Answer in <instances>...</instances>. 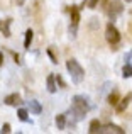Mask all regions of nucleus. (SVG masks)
I'll list each match as a JSON object with an SVG mask.
<instances>
[{"label": "nucleus", "mask_w": 132, "mask_h": 134, "mask_svg": "<svg viewBox=\"0 0 132 134\" xmlns=\"http://www.w3.org/2000/svg\"><path fill=\"white\" fill-rule=\"evenodd\" d=\"M88 109H90V105L86 104V98L81 97V95H75L73 97V105L66 115H75V121H81L86 115Z\"/></svg>", "instance_id": "obj_1"}, {"label": "nucleus", "mask_w": 132, "mask_h": 134, "mask_svg": "<svg viewBox=\"0 0 132 134\" xmlns=\"http://www.w3.org/2000/svg\"><path fill=\"white\" fill-rule=\"evenodd\" d=\"M66 68H68V73H69V76H71L73 83H81L83 82L85 71H83V68L80 66V63L76 61V59H68V61H66Z\"/></svg>", "instance_id": "obj_2"}, {"label": "nucleus", "mask_w": 132, "mask_h": 134, "mask_svg": "<svg viewBox=\"0 0 132 134\" xmlns=\"http://www.w3.org/2000/svg\"><path fill=\"white\" fill-rule=\"evenodd\" d=\"M105 37H107V41L112 44V49H117L115 46L120 43V32L112 22H109L107 27H105Z\"/></svg>", "instance_id": "obj_3"}, {"label": "nucleus", "mask_w": 132, "mask_h": 134, "mask_svg": "<svg viewBox=\"0 0 132 134\" xmlns=\"http://www.w3.org/2000/svg\"><path fill=\"white\" fill-rule=\"evenodd\" d=\"M124 12V5L120 0H112V2L109 3V10H107V14H109L110 19H117V15H120V14Z\"/></svg>", "instance_id": "obj_4"}, {"label": "nucleus", "mask_w": 132, "mask_h": 134, "mask_svg": "<svg viewBox=\"0 0 132 134\" xmlns=\"http://www.w3.org/2000/svg\"><path fill=\"white\" fill-rule=\"evenodd\" d=\"M69 14H71V24H73V27H69V32H71V37H75L76 26H78V22H80V7L78 5H71Z\"/></svg>", "instance_id": "obj_5"}, {"label": "nucleus", "mask_w": 132, "mask_h": 134, "mask_svg": "<svg viewBox=\"0 0 132 134\" xmlns=\"http://www.w3.org/2000/svg\"><path fill=\"white\" fill-rule=\"evenodd\" d=\"M10 24H12V19L0 20V32H2L5 37H10Z\"/></svg>", "instance_id": "obj_6"}, {"label": "nucleus", "mask_w": 132, "mask_h": 134, "mask_svg": "<svg viewBox=\"0 0 132 134\" xmlns=\"http://www.w3.org/2000/svg\"><path fill=\"white\" fill-rule=\"evenodd\" d=\"M3 104H7V105H19V104H20V95H19V93L7 95L5 100H3Z\"/></svg>", "instance_id": "obj_7"}, {"label": "nucleus", "mask_w": 132, "mask_h": 134, "mask_svg": "<svg viewBox=\"0 0 132 134\" xmlns=\"http://www.w3.org/2000/svg\"><path fill=\"white\" fill-rule=\"evenodd\" d=\"M130 98H132V93H127V97L125 98H122V100H119L117 102V112H124L125 110V107L129 105V102H130Z\"/></svg>", "instance_id": "obj_8"}, {"label": "nucleus", "mask_w": 132, "mask_h": 134, "mask_svg": "<svg viewBox=\"0 0 132 134\" xmlns=\"http://www.w3.org/2000/svg\"><path fill=\"white\" fill-rule=\"evenodd\" d=\"M27 107H29V110L32 112V114H41V112H43V107H41V104H39V102H36V100L27 102Z\"/></svg>", "instance_id": "obj_9"}, {"label": "nucleus", "mask_w": 132, "mask_h": 134, "mask_svg": "<svg viewBox=\"0 0 132 134\" xmlns=\"http://www.w3.org/2000/svg\"><path fill=\"white\" fill-rule=\"evenodd\" d=\"M100 132H115V134H124L125 131L124 129H120L119 126H113V124H109L105 129H100Z\"/></svg>", "instance_id": "obj_10"}, {"label": "nucleus", "mask_w": 132, "mask_h": 134, "mask_svg": "<svg viewBox=\"0 0 132 134\" xmlns=\"http://www.w3.org/2000/svg\"><path fill=\"white\" fill-rule=\"evenodd\" d=\"M100 129H102V124H100L98 119H95V121L90 122V129H88V132H90V134H97V132H100Z\"/></svg>", "instance_id": "obj_11"}, {"label": "nucleus", "mask_w": 132, "mask_h": 134, "mask_svg": "<svg viewBox=\"0 0 132 134\" xmlns=\"http://www.w3.org/2000/svg\"><path fill=\"white\" fill-rule=\"evenodd\" d=\"M46 82H47V90H49L51 93H54V92L58 90V87H56V80H54V75H49Z\"/></svg>", "instance_id": "obj_12"}, {"label": "nucleus", "mask_w": 132, "mask_h": 134, "mask_svg": "<svg viewBox=\"0 0 132 134\" xmlns=\"http://www.w3.org/2000/svg\"><path fill=\"white\" fill-rule=\"evenodd\" d=\"M56 126H58L59 131H63V129H64V126H66V114H59L56 117Z\"/></svg>", "instance_id": "obj_13"}, {"label": "nucleus", "mask_w": 132, "mask_h": 134, "mask_svg": "<svg viewBox=\"0 0 132 134\" xmlns=\"http://www.w3.org/2000/svg\"><path fill=\"white\" fill-rule=\"evenodd\" d=\"M122 76H124V78H132V65H130V63H125V65H124Z\"/></svg>", "instance_id": "obj_14"}, {"label": "nucleus", "mask_w": 132, "mask_h": 134, "mask_svg": "<svg viewBox=\"0 0 132 134\" xmlns=\"http://www.w3.org/2000/svg\"><path fill=\"white\" fill-rule=\"evenodd\" d=\"M32 37H34V32L31 29H27L26 31V41H24V46H26L27 49L31 48V43H32Z\"/></svg>", "instance_id": "obj_15"}, {"label": "nucleus", "mask_w": 132, "mask_h": 134, "mask_svg": "<svg viewBox=\"0 0 132 134\" xmlns=\"http://www.w3.org/2000/svg\"><path fill=\"white\" fill-rule=\"evenodd\" d=\"M119 97H120V95H119V92H117V90H113L112 93L109 95V104H110V105H117V102H119Z\"/></svg>", "instance_id": "obj_16"}, {"label": "nucleus", "mask_w": 132, "mask_h": 134, "mask_svg": "<svg viewBox=\"0 0 132 134\" xmlns=\"http://www.w3.org/2000/svg\"><path fill=\"white\" fill-rule=\"evenodd\" d=\"M17 115H19V119L22 122H29V117H27V115H29V112H27L26 109H19V110H17Z\"/></svg>", "instance_id": "obj_17"}, {"label": "nucleus", "mask_w": 132, "mask_h": 134, "mask_svg": "<svg viewBox=\"0 0 132 134\" xmlns=\"http://www.w3.org/2000/svg\"><path fill=\"white\" fill-rule=\"evenodd\" d=\"M54 80H56V82H58V85H59L61 88H66V83H64V80L61 78L59 75H58V76H54Z\"/></svg>", "instance_id": "obj_18"}, {"label": "nucleus", "mask_w": 132, "mask_h": 134, "mask_svg": "<svg viewBox=\"0 0 132 134\" xmlns=\"http://www.w3.org/2000/svg\"><path fill=\"white\" fill-rule=\"evenodd\" d=\"M97 3H98V0H88V7L90 9H97Z\"/></svg>", "instance_id": "obj_19"}, {"label": "nucleus", "mask_w": 132, "mask_h": 134, "mask_svg": "<svg viewBox=\"0 0 132 134\" xmlns=\"http://www.w3.org/2000/svg\"><path fill=\"white\" fill-rule=\"evenodd\" d=\"M2 132H10V124H3V127H2Z\"/></svg>", "instance_id": "obj_20"}, {"label": "nucleus", "mask_w": 132, "mask_h": 134, "mask_svg": "<svg viewBox=\"0 0 132 134\" xmlns=\"http://www.w3.org/2000/svg\"><path fill=\"white\" fill-rule=\"evenodd\" d=\"M130 59H132V51H129L125 56H124V61H130Z\"/></svg>", "instance_id": "obj_21"}, {"label": "nucleus", "mask_w": 132, "mask_h": 134, "mask_svg": "<svg viewBox=\"0 0 132 134\" xmlns=\"http://www.w3.org/2000/svg\"><path fill=\"white\" fill-rule=\"evenodd\" d=\"M2 65H3V54L0 53V66H2Z\"/></svg>", "instance_id": "obj_22"}, {"label": "nucleus", "mask_w": 132, "mask_h": 134, "mask_svg": "<svg viewBox=\"0 0 132 134\" xmlns=\"http://www.w3.org/2000/svg\"><path fill=\"white\" fill-rule=\"evenodd\" d=\"M129 31H130V34H132V24H130V27H129Z\"/></svg>", "instance_id": "obj_23"}, {"label": "nucleus", "mask_w": 132, "mask_h": 134, "mask_svg": "<svg viewBox=\"0 0 132 134\" xmlns=\"http://www.w3.org/2000/svg\"><path fill=\"white\" fill-rule=\"evenodd\" d=\"M125 2H132V0H125Z\"/></svg>", "instance_id": "obj_24"}]
</instances>
